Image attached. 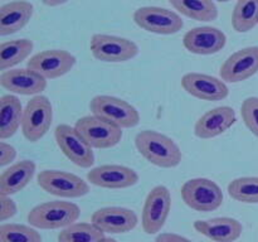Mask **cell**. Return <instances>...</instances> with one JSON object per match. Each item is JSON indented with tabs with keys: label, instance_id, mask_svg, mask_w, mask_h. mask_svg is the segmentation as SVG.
Instances as JSON below:
<instances>
[{
	"label": "cell",
	"instance_id": "1",
	"mask_svg": "<svg viewBox=\"0 0 258 242\" xmlns=\"http://www.w3.org/2000/svg\"><path fill=\"white\" fill-rule=\"evenodd\" d=\"M135 146L141 156L159 168H176L183 159L178 144L156 130H143L136 134Z\"/></svg>",
	"mask_w": 258,
	"mask_h": 242
},
{
	"label": "cell",
	"instance_id": "2",
	"mask_svg": "<svg viewBox=\"0 0 258 242\" xmlns=\"http://www.w3.org/2000/svg\"><path fill=\"white\" fill-rule=\"evenodd\" d=\"M81 216V209L73 202L49 201L30 209L27 219L29 226L39 229H63L76 223Z\"/></svg>",
	"mask_w": 258,
	"mask_h": 242
},
{
	"label": "cell",
	"instance_id": "3",
	"mask_svg": "<svg viewBox=\"0 0 258 242\" xmlns=\"http://www.w3.org/2000/svg\"><path fill=\"white\" fill-rule=\"evenodd\" d=\"M92 115L98 116L120 129L135 128L140 124V113L135 106L120 97L97 95L90 101Z\"/></svg>",
	"mask_w": 258,
	"mask_h": 242
},
{
	"label": "cell",
	"instance_id": "4",
	"mask_svg": "<svg viewBox=\"0 0 258 242\" xmlns=\"http://www.w3.org/2000/svg\"><path fill=\"white\" fill-rule=\"evenodd\" d=\"M184 203L197 212H213L223 204V192L214 180L193 178L186 180L180 189Z\"/></svg>",
	"mask_w": 258,
	"mask_h": 242
},
{
	"label": "cell",
	"instance_id": "5",
	"mask_svg": "<svg viewBox=\"0 0 258 242\" xmlns=\"http://www.w3.org/2000/svg\"><path fill=\"white\" fill-rule=\"evenodd\" d=\"M53 123V106L47 96L38 95L30 98L24 107L22 133L30 143L39 141L49 131Z\"/></svg>",
	"mask_w": 258,
	"mask_h": 242
},
{
	"label": "cell",
	"instance_id": "6",
	"mask_svg": "<svg viewBox=\"0 0 258 242\" xmlns=\"http://www.w3.org/2000/svg\"><path fill=\"white\" fill-rule=\"evenodd\" d=\"M37 182L43 191L60 198H81L90 193L88 182L70 171L45 169L38 174Z\"/></svg>",
	"mask_w": 258,
	"mask_h": 242
},
{
	"label": "cell",
	"instance_id": "7",
	"mask_svg": "<svg viewBox=\"0 0 258 242\" xmlns=\"http://www.w3.org/2000/svg\"><path fill=\"white\" fill-rule=\"evenodd\" d=\"M90 49L93 57L101 62L122 63L133 59L140 49L134 40L111 34H93L90 40Z\"/></svg>",
	"mask_w": 258,
	"mask_h": 242
},
{
	"label": "cell",
	"instance_id": "8",
	"mask_svg": "<svg viewBox=\"0 0 258 242\" xmlns=\"http://www.w3.org/2000/svg\"><path fill=\"white\" fill-rule=\"evenodd\" d=\"M75 128L92 149H111L122 139V129L95 115L78 118Z\"/></svg>",
	"mask_w": 258,
	"mask_h": 242
},
{
	"label": "cell",
	"instance_id": "9",
	"mask_svg": "<svg viewBox=\"0 0 258 242\" xmlns=\"http://www.w3.org/2000/svg\"><path fill=\"white\" fill-rule=\"evenodd\" d=\"M134 22L141 29L159 35L180 32L184 22L178 13L160 7H141L134 12Z\"/></svg>",
	"mask_w": 258,
	"mask_h": 242
},
{
	"label": "cell",
	"instance_id": "10",
	"mask_svg": "<svg viewBox=\"0 0 258 242\" xmlns=\"http://www.w3.org/2000/svg\"><path fill=\"white\" fill-rule=\"evenodd\" d=\"M171 209V194L165 186H155L148 193L141 214V226L146 234H156L163 229Z\"/></svg>",
	"mask_w": 258,
	"mask_h": 242
},
{
	"label": "cell",
	"instance_id": "11",
	"mask_svg": "<svg viewBox=\"0 0 258 242\" xmlns=\"http://www.w3.org/2000/svg\"><path fill=\"white\" fill-rule=\"evenodd\" d=\"M54 138L60 151L75 165L88 169L95 164L93 149L78 134L75 126L59 124L54 130Z\"/></svg>",
	"mask_w": 258,
	"mask_h": 242
},
{
	"label": "cell",
	"instance_id": "12",
	"mask_svg": "<svg viewBox=\"0 0 258 242\" xmlns=\"http://www.w3.org/2000/svg\"><path fill=\"white\" fill-rule=\"evenodd\" d=\"M75 55L64 49H45L29 58L27 68L34 71L45 80H55L67 75L75 67Z\"/></svg>",
	"mask_w": 258,
	"mask_h": 242
},
{
	"label": "cell",
	"instance_id": "13",
	"mask_svg": "<svg viewBox=\"0 0 258 242\" xmlns=\"http://www.w3.org/2000/svg\"><path fill=\"white\" fill-rule=\"evenodd\" d=\"M258 72V45L242 48L232 53L219 68L221 80L239 83L253 77Z\"/></svg>",
	"mask_w": 258,
	"mask_h": 242
},
{
	"label": "cell",
	"instance_id": "14",
	"mask_svg": "<svg viewBox=\"0 0 258 242\" xmlns=\"http://www.w3.org/2000/svg\"><path fill=\"white\" fill-rule=\"evenodd\" d=\"M91 223L103 233H127L138 226L139 217L135 211L126 207H102L93 212Z\"/></svg>",
	"mask_w": 258,
	"mask_h": 242
},
{
	"label": "cell",
	"instance_id": "15",
	"mask_svg": "<svg viewBox=\"0 0 258 242\" xmlns=\"http://www.w3.org/2000/svg\"><path fill=\"white\" fill-rule=\"evenodd\" d=\"M181 87L188 95L202 101H222L229 95V88L223 80L206 73H185L181 77Z\"/></svg>",
	"mask_w": 258,
	"mask_h": 242
},
{
	"label": "cell",
	"instance_id": "16",
	"mask_svg": "<svg viewBox=\"0 0 258 242\" xmlns=\"http://www.w3.org/2000/svg\"><path fill=\"white\" fill-rule=\"evenodd\" d=\"M139 174L133 168L118 164H105L87 173V182L105 189H126L138 184Z\"/></svg>",
	"mask_w": 258,
	"mask_h": 242
},
{
	"label": "cell",
	"instance_id": "17",
	"mask_svg": "<svg viewBox=\"0 0 258 242\" xmlns=\"http://www.w3.org/2000/svg\"><path fill=\"white\" fill-rule=\"evenodd\" d=\"M227 37L216 27H197L183 37V45L188 52L198 55H212L226 47Z\"/></svg>",
	"mask_w": 258,
	"mask_h": 242
},
{
	"label": "cell",
	"instance_id": "18",
	"mask_svg": "<svg viewBox=\"0 0 258 242\" xmlns=\"http://www.w3.org/2000/svg\"><path fill=\"white\" fill-rule=\"evenodd\" d=\"M0 86L14 95L38 96L47 88V80L29 68H12L2 72Z\"/></svg>",
	"mask_w": 258,
	"mask_h": 242
},
{
	"label": "cell",
	"instance_id": "19",
	"mask_svg": "<svg viewBox=\"0 0 258 242\" xmlns=\"http://www.w3.org/2000/svg\"><path fill=\"white\" fill-rule=\"evenodd\" d=\"M236 111L229 106H219L207 111L197 120L194 134L199 139H213L228 131L236 124Z\"/></svg>",
	"mask_w": 258,
	"mask_h": 242
},
{
	"label": "cell",
	"instance_id": "20",
	"mask_svg": "<svg viewBox=\"0 0 258 242\" xmlns=\"http://www.w3.org/2000/svg\"><path fill=\"white\" fill-rule=\"evenodd\" d=\"M193 226L197 232L213 242H236L243 232L241 222L232 217L197 219Z\"/></svg>",
	"mask_w": 258,
	"mask_h": 242
},
{
	"label": "cell",
	"instance_id": "21",
	"mask_svg": "<svg viewBox=\"0 0 258 242\" xmlns=\"http://www.w3.org/2000/svg\"><path fill=\"white\" fill-rule=\"evenodd\" d=\"M34 12L32 3L27 0H14L0 7V35L14 34L30 22Z\"/></svg>",
	"mask_w": 258,
	"mask_h": 242
},
{
	"label": "cell",
	"instance_id": "22",
	"mask_svg": "<svg viewBox=\"0 0 258 242\" xmlns=\"http://www.w3.org/2000/svg\"><path fill=\"white\" fill-rule=\"evenodd\" d=\"M37 165L32 160L12 164L0 175V196H13L25 188L34 176Z\"/></svg>",
	"mask_w": 258,
	"mask_h": 242
},
{
	"label": "cell",
	"instance_id": "23",
	"mask_svg": "<svg viewBox=\"0 0 258 242\" xmlns=\"http://www.w3.org/2000/svg\"><path fill=\"white\" fill-rule=\"evenodd\" d=\"M23 106L17 96L3 95L0 97V139L7 140L22 128Z\"/></svg>",
	"mask_w": 258,
	"mask_h": 242
},
{
	"label": "cell",
	"instance_id": "24",
	"mask_svg": "<svg viewBox=\"0 0 258 242\" xmlns=\"http://www.w3.org/2000/svg\"><path fill=\"white\" fill-rule=\"evenodd\" d=\"M178 13L197 22H213L218 18V8L213 0H169Z\"/></svg>",
	"mask_w": 258,
	"mask_h": 242
},
{
	"label": "cell",
	"instance_id": "25",
	"mask_svg": "<svg viewBox=\"0 0 258 242\" xmlns=\"http://www.w3.org/2000/svg\"><path fill=\"white\" fill-rule=\"evenodd\" d=\"M34 44L30 39H13L0 44V71L12 70L17 65L24 62L33 52Z\"/></svg>",
	"mask_w": 258,
	"mask_h": 242
},
{
	"label": "cell",
	"instance_id": "26",
	"mask_svg": "<svg viewBox=\"0 0 258 242\" xmlns=\"http://www.w3.org/2000/svg\"><path fill=\"white\" fill-rule=\"evenodd\" d=\"M258 24V0H238L232 13V27L237 33H247Z\"/></svg>",
	"mask_w": 258,
	"mask_h": 242
},
{
	"label": "cell",
	"instance_id": "27",
	"mask_svg": "<svg viewBox=\"0 0 258 242\" xmlns=\"http://www.w3.org/2000/svg\"><path fill=\"white\" fill-rule=\"evenodd\" d=\"M105 234L93 223L76 222L66 227L58 233V242H98L105 238Z\"/></svg>",
	"mask_w": 258,
	"mask_h": 242
},
{
	"label": "cell",
	"instance_id": "28",
	"mask_svg": "<svg viewBox=\"0 0 258 242\" xmlns=\"http://www.w3.org/2000/svg\"><path fill=\"white\" fill-rule=\"evenodd\" d=\"M232 199L246 204H258V176H239L227 187Z\"/></svg>",
	"mask_w": 258,
	"mask_h": 242
},
{
	"label": "cell",
	"instance_id": "29",
	"mask_svg": "<svg viewBox=\"0 0 258 242\" xmlns=\"http://www.w3.org/2000/svg\"><path fill=\"white\" fill-rule=\"evenodd\" d=\"M0 242H42V236L32 226L3 223L0 226Z\"/></svg>",
	"mask_w": 258,
	"mask_h": 242
},
{
	"label": "cell",
	"instance_id": "30",
	"mask_svg": "<svg viewBox=\"0 0 258 242\" xmlns=\"http://www.w3.org/2000/svg\"><path fill=\"white\" fill-rule=\"evenodd\" d=\"M241 116L247 129L258 138V97L251 96L242 102Z\"/></svg>",
	"mask_w": 258,
	"mask_h": 242
},
{
	"label": "cell",
	"instance_id": "31",
	"mask_svg": "<svg viewBox=\"0 0 258 242\" xmlns=\"http://www.w3.org/2000/svg\"><path fill=\"white\" fill-rule=\"evenodd\" d=\"M17 203L9 196H0V221L5 222L17 214Z\"/></svg>",
	"mask_w": 258,
	"mask_h": 242
},
{
	"label": "cell",
	"instance_id": "32",
	"mask_svg": "<svg viewBox=\"0 0 258 242\" xmlns=\"http://www.w3.org/2000/svg\"><path fill=\"white\" fill-rule=\"evenodd\" d=\"M17 158V150L13 145L5 143L4 140L0 141V166L10 165Z\"/></svg>",
	"mask_w": 258,
	"mask_h": 242
},
{
	"label": "cell",
	"instance_id": "33",
	"mask_svg": "<svg viewBox=\"0 0 258 242\" xmlns=\"http://www.w3.org/2000/svg\"><path fill=\"white\" fill-rule=\"evenodd\" d=\"M155 242H193L181 234L173 233V232H163L156 236Z\"/></svg>",
	"mask_w": 258,
	"mask_h": 242
},
{
	"label": "cell",
	"instance_id": "34",
	"mask_svg": "<svg viewBox=\"0 0 258 242\" xmlns=\"http://www.w3.org/2000/svg\"><path fill=\"white\" fill-rule=\"evenodd\" d=\"M70 0H42V3L47 7H59V5L66 4Z\"/></svg>",
	"mask_w": 258,
	"mask_h": 242
},
{
	"label": "cell",
	"instance_id": "35",
	"mask_svg": "<svg viewBox=\"0 0 258 242\" xmlns=\"http://www.w3.org/2000/svg\"><path fill=\"white\" fill-rule=\"evenodd\" d=\"M98 242H117V241H116L115 238H111V237H105V238H102Z\"/></svg>",
	"mask_w": 258,
	"mask_h": 242
},
{
	"label": "cell",
	"instance_id": "36",
	"mask_svg": "<svg viewBox=\"0 0 258 242\" xmlns=\"http://www.w3.org/2000/svg\"><path fill=\"white\" fill-rule=\"evenodd\" d=\"M217 2H219V3H228V2H231V0H217Z\"/></svg>",
	"mask_w": 258,
	"mask_h": 242
}]
</instances>
